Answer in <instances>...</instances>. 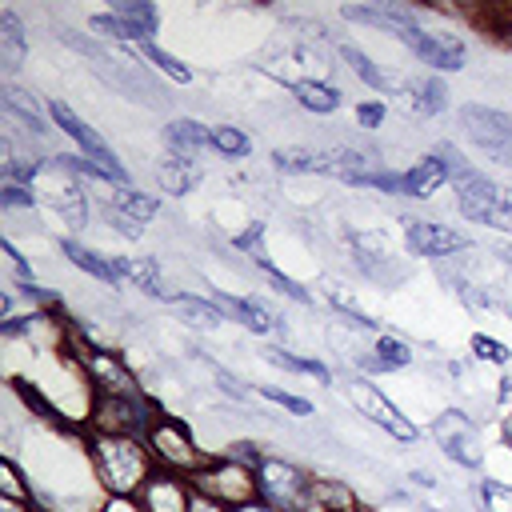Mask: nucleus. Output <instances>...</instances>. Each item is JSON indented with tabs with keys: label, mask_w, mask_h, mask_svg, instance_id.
<instances>
[{
	"label": "nucleus",
	"mask_w": 512,
	"mask_h": 512,
	"mask_svg": "<svg viewBox=\"0 0 512 512\" xmlns=\"http://www.w3.org/2000/svg\"><path fill=\"white\" fill-rule=\"evenodd\" d=\"M156 184H160V192L164 196H188L196 184H200V168L192 164V160H180V156H160V164H156Z\"/></svg>",
	"instance_id": "c85d7f7f"
},
{
	"label": "nucleus",
	"mask_w": 512,
	"mask_h": 512,
	"mask_svg": "<svg viewBox=\"0 0 512 512\" xmlns=\"http://www.w3.org/2000/svg\"><path fill=\"white\" fill-rule=\"evenodd\" d=\"M156 416V404L140 396H92L88 408V432H116V436H140L148 432Z\"/></svg>",
	"instance_id": "9d476101"
},
{
	"label": "nucleus",
	"mask_w": 512,
	"mask_h": 512,
	"mask_svg": "<svg viewBox=\"0 0 512 512\" xmlns=\"http://www.w3.org/2000/svg\"><path fill=\"white\" fill-rule=\"evenodd\" d=\"M192 484L184 476H172V472H152L148 484L140 488V496L132 500L136 512H192Z\"/></svg>",
	"instance_id": "2eb2a0df"
},
{
	"label": "nucleus",
	"mask_w": 512,
	"mask_h": 512,
	"mask_svg": "<svg viewBox=\"0 0 512 512\" xmlns=\"http://www.w3.org/2000/svg\"><path fill=\"white\" fill-rule=\"evenodd\" d=\"M60 256H64L72 268H80L84 276L100 280L104 288H120V272H116L112 256H104V252H96V248L80 244L76 236H60Z\"/></svg>",
	"instance_id": "b1692460"
},
{
	"label": "nucleus",
	"mask_w": 512,
	"mask_h": 512,
	"mask_svg": "<svg viewBox=\"0 0 512 512\" xmlns=\"http://www.w3.org/2000/svg\"><path fill=\"white\" fill-rule=\"evenodd\" d=\"M188 484L196 496H208L224 508H244L256 500V468L236 464L232 456H212V464L200 468Z\"/></svg>",
	"instance_id": "0eeeda50"
},
{
	"label": "nucleus",
	"mask_w": 512,
	"mask_h": 512,
	"mask_svg": "<svg viewBox=\"0 0 512 512\" xmlns=\"http://www.w3.org/2000/svg\"><path fill=\"white\" fill-rule=\"evenodd\" d=\"M100 216H104V220H108V228H112L116 236H124V240H140V236H144V224H140L136 216L120 212L112 200H100Z\"/></svg>",
	"instance_id": "c03bdc74"
},
{
	"label": "nucleus",
	"mask_w": 512,
	"mask_h": 512,
	"mask_svg": "<svg viewBox=\"0 0 512 512\" xmlns=\"http://www.w3.org/2000/svg\"><path fill=\"white\" fill-rule=\"evenodd\" d=\"M212 152L224 160H248L252 156V136L236 124H212Z\"/></svg>",
	"instance_id": "e433bc0d"
},
{
	"label": "nucleus",
	"mask_w": 512,
	"mask_h": 512,
	"mask_svg": "<svg viewBox=\"0 0 512 512\" xmlns=\"http://www.w3.org/2000/svg\"><path fill=\"white\" fill-rule=\"evenodd\" d=\"M340 16H344L348 24H364V28L388 32V36H400L408 24H420V8H412V4H392V0H376V4H344Z\"/></svg>",
	"instance_id": "dca6fc26"
},
{
	"label": "nucleus",
	"mask_w": 512,
	"mask_h": 512,
	"mask_svg": "<svg viewBox=\"0 0 512 512\" xmlns=\"http://www.w3.org/2000/svg\"><path fill=\"white\" fill-rule=\"evenodd\" d=\"M412 360H416V352H412L400 336L380 332V336L372 340V368H376V372H400V368H408Z\"/></svg>",
	"instance_id": "f704fd0d"
},
{
	"label": "nucleus",
	"mask_w": 512,
	"mask_h": 512,
	"mask_svg": "<svg viewBox=\"0 0 512 512\" xmlns=\"http://www.w3.org/2000/svg\"><path fill=\"white\" fill-rule=\"evenodd\" d=\"M452 192H456V212L468 224H480L492 232H512V184H500L488 172L472 168L464 180L452 184Z\"/></svg>",
	"instance_id": "7ed1b4c3"
},
{
	"label": "nucleus",
	"mask_w": 512,
	"mask_h": 512,
	"mask_svg": "<svg viewBox=\"0 0 512 512\" xmlns=\"http://www.w3.org/2000/svg\"><path fill=\"white\" fill-rule=\"evenodd\" d=\"M232 512H280V508H272V504H264V500H252V504H244V508H232Z\"/></svg>",
	"instance_id": "4d7b16f0"
},
{
	"label": "nucleus",
	"mask_w": 512,
	"mask_h": 512,
	"mask_svg": "<svg viewBox=\"0 0 512 512\" xmlns=\"http://www.w3.org/2000/svg\"><path fill=\"white\" fill-rule=\"evenodd\" d=\"M432 440L440 444V452H444L456 468L476 472V468H480V460H484L480 420H476V416H468L464 408H444V412L432 420Z\"/></svg>",
	"instance_id": "6e6552de"
},
{
	"label": "nucleus",
	"mask_w": 512,
	"mask_h": 512,
	"mask_svg": "<svg viewBox=\"0 0 512 512\" xmlns=\"http://www.w3.org/2000/svg\"><path fill=\"white\" fill-rule=\"evenodd\" d=\"M0 208L12 216V212H36V192L24 188V184H0Z\"/></svg>",
	"instance_id": "de8ad7c7"
},
{
	"label": "nucleus",
	"mask_w": 512,
	"mask_h": 512,
	"mask_svg": "<svg viewBox=\"0 0 512 512\" xmlns=\"http://www.w3.org/2000/svg\"><path fill=\"white\" fill-rule=\"evenodd\" d=\"M320 292H324V300H328V304H332V308L344 316V324H348V328L368 332L372 340L380 336V324H376V320H372V316H368V312L356 304V296H352L348 288H340L336 280H328V276H324V280H320Z\"/></svg>",
	"instance_id": "bb28decb"
},
{
	"label": "nucleus",
	"mask_w": 512,
	"mask_h": 512,
	"mask_svg": "<svg viewBox=\"0 0 512 512\" xmlns=\"http://www.w3.org/2000/svg\"><path fill=\"white\" fill-rule=\"evenodd\" d=\"M348 404H352L360 416H368L376 428H384L392 440H400V444H416V440H420V428H416L368 376H352V380H348Z\"/></svg>",
	"instance_id": "9b49d317"
},
{
	"label": "nucleus",
	"mask_w": 512,
	"mask_h": 512,
	"mask_svg": "<svg viewBox=\"0 0 512 512\" xmlns=\"http://www.w3.org/2000/svg\"><path fill=\"white\" fill-rule=\"evenodd\" d=\"M48 168H52V176H56V184H52V192H48V200H52L56 216H60L72 232H84V228H88V220H92V200H88L84 184H80L68 168H60L52 156H48Z\"/></svg>",
	"instance_id": "4468645a"
},
{
	"label": "nucleus",
	"mask_w": 512,
	"mask_h": 512,
	"mask_svg": "<svg viewBox=\"0 0 512 512\" xmlns=\"http://www.w3.org/2000/svg\"><path fill=\"white\" fill-rule=\"evenodd\" d=\"M88 472L96 488L112 500H136L148 476L156 472L152 452L140 436H116V432H88Z\"/></svg>",
	"instance_id": "f257e3e1"
},
{
	"label": "nucleus",
	"mask_w": 512,
	"mask_h": 512,
	"mask_svg": "<svg viewBox=\"0 0 512 512\" xmlns=\"http://www.w3.org/2000/svg\"><path fill=\"white\" fill-rule=\"evenodd\" d=\"M272 168L284 172V176H332V152L328 148H308V144L272 148Z\"/></svg>",
	"instance_id": "5701e85b"
},
{
	"label": "nucleus",
	"mask_w": 512,
	"mask_h": 512,
	"mask_svg": "<svg viewBox=\"0 0 512 512\" xmlns=\"http://www.w3.org/2000/svg\"><path fill=\"white\" fill-rule=\"evenodd\" d=\"M48 116H52V124L88 156V160H96L108 176H112V184L116 188H124V184H132V176H128V168H124V160H120V152L104 140V132L100 128H92L68 100H48Z\"/></svg>",
	"instance_id": "423d86ee"
},
{
	"label": "nucleus",
	"mask_w": 512,
	"mask_h": 512,
	"mask_svg": "<svg viewBox=\"0 0 512 512\" xmlns=\"http://www.w3.org/2000/svg\"><path fill=\"white\" fill-rule=\"evenodd\" d=\"M140 56H144L160 76H168L172 84H192V76H196L192 64H184L180 56H172L168 48H160L156 40H152V44H140Z\"/></svg>",
	"instance_id": "c9c22d12"
},
{
	"label": "nucleus",
	"mask_w": 512,
	"mask_h": 512,
	"mask_svg": "<svg viewBox=\"0 0 512 512\" xmlns=\"http://www.w3.org/2000/svg\"><path fill=\"white\" fill-rule=\"evenodd\" d=\"M28 60V24L16 8H0V72L12 80Z\"/></svg>",
	"instance_id": "412c9836"
},
{
	"label": "nucleus",
	"mask_w": 512,
	"mask_h": 512,
	"mask_svg": "<svg viewBox=\"0 0 512 512\" xmlns=\"http://www.w3.org/2000/svg\"><path fill=\"white\" fill-rule=\"evenodd\" d=\"M264 400H272L276 408H284L288 416H300V420H308V416H316V404L308 400V396H296V392H288V388H272V384H260L256 388Z\"/></svg>",
	"instance_id": "79ce46f5"
},
{
	"label": "nucleus",
	"mask_w": 512,
	"mask_h": 512,
	"mask_svg": "<svg viewBox=\"0 0 512 512\" xmlns=\"http://www.w3.org/2000/svg\"><path fill=\"white\" fill-rule=\"evenodd\" d=\"M432 156H440V160H444V168H448L452 184H456V180H464V176H468V172L476 168V164H472V160H468V156H464V152H460V148H456L452 140H436Z\"/></svg>",
	"instance_id": "a18cd8bd"
},
{
	"label": "nucleus",
	"mask_w": 512,
	"mask_h": 512,
	"mask_svg": "<svg viewBox=\"0 0 512 512\" xmlns=\"http://www.w3.org/2000/svg\"><path fill=\"white\" fill-rule=\"evenodd\" d=\"M144 444H148L152 464L160 472H172V476H184V480H192L200 468L212 464V452L200 448L196 436L188 432V424L176 420V416H168V412H156L152 416V424L144 432Z\"/></svg>",
	"instance_id": "f03ea898"
},
{
	"label": "nucleus",
	"mask_w": 512,
	"mask_h": 512,
	"mask_svg": "<svg viewBox=\"0 0 512 512\" xmlns=\"http://www.w3.org/2000/svg\"><path fill=\"white\" fill-rule=\"evenodd\" d=\"M224 456H232L236 464H248V468H260L264 464V444H256V440H232L228 448H224Z\"/></svg>",
	"instance_id": "8fccbe9b"
},
{
	"label": "nucleus",
	"mask_w": 512,
	"mask_h": 512,
	"mask_svg": "<svg viewBox=\"0 0 512 512\" xmlns=\"http://www.w3.org/2000/svg\"><path fill=\"white\" fill-rule=\"evenodd\" d=\"M192 512H232V508H224V504H216L208 496H192Z\"/></svg>",
	"instance_id": "5fc2aeb1"
},
{
	"label": "nucleus",
	"mask_w": 512,
	"mask_h": 512,
	"mask_svg": "<svg viewBox=\"0 0 512 512\" xmlns=\"http://www.w3.org/2000/svg\"><path fill=\"white\" fill-rule=\"evenodd\" d=\"M208 296L220 304V312L232 324H240V328H248L256 336H268L276 328V312L256 296H236V292H224V288H208Z\"/></svg>",
	"instance_id": "a211bd4d"
},
{
	"label": "nucleus",
	"mask_w": 512,
	"mask_h": 512,
	"mask_svg": "<svg viewBox=\"0 0 512 512\" xmlns=\"http://www.w3.org/2000/svg\"><path fill=\"white\" fill-rule=\"evenodd\" d=\"M292 100H296L304 112H312V116H332V112H340V104H344V96H340V88H336L332 80H300V84L292 88Z\"/></svg>",
	"instance_id": "2f4dec72"
},
{
	"label": "nucleus",
	"mask_w": 512,
	"mask_h": 512,
	"mask_svg": "<svg viewBox=\"0 0 512 512\" xmlns=\"http://www.w3.org/2000/svg\"><path fill=\"white\" fill-rule=\"evenodd\" d=\"M0 252L8 256V268H12L16 284H32V280H36V276H32V264H28L24 256H20V248L12 244V236H4V240H0Z\"/></svg>",
	"instance_id": "3c124183"
},
{
	"label": "nucleus",
	"mask_w": 512,
	"mask_h": 512,
	"mask_svg": "<svg viewBox=\"0 0 512 512\" xmlns=\"http://www.w3.org/2000/svg\"><path fill=\"white\" fill-rule=\"evenodd\" d=\"M336 56L344 60V68L356 76V80H364L372 92H384V96H392V92H404V80L396 76V72H388L384 64H376L364 48H356V44H348V40H340L336 44Z\"/></svg>",
	"instance_id": "6ab92c4d"
},
{
	"label": "nucleus",
	"mask_w": 512,
	"mask_h": 512,
	"mask_svg": "<svg viewBox=\"0 0 512 512\" xmlns=\"http://www.w3.org/2000/svg\"><path fill=\"white\" fill-rule=\"evenodd\" d=\"M116 272H120V284L128 280L136 292L152 296V300H168V284H164V272H160V260L156 256H112Z\"/></svg>",
	"instance_id": "4be33fe9"
},
{
	"label": "nucleus",
	"mask_w": 512,
	"mask_h": 512,
	"mask_svg": "<svg viewBox=\"0 0 512 512\" xmlns=\"http://www.w3.org/2000/svg\"><path fill=\"white\" fill-rule=\"evenodd\" d=\"M264 360L284 368V372H296V376H312L320 384H332V368L316 356H300V352H288V348H264Z\"/></svg>",
	"instance_id": "473e14b6"
},
{
	"label": "nucleus",
	"mask_w": 512,
	"mask_h": 512,
	"mask_svg": "<svg viewBox=\"0 0 512 512\" xmlns=\"http://www.w3.org/2000/svg\"><path fill=\"white\" fill-rule=\"evenodd\" d=\"M308 472L284 456H264V464L256 468V500L280 508V512H296L304 504L308 492Z\"/></svg>",
	"instance_id": "f8f14e48"
},
{
	"label": "nucleus",
	"mask_w": 512,
	"mask_h": 512,
	"mask_svg": "<svg viewBox=\"0 0 512 512\" xmlns=\"http://www.w3.org/2000/svg\"><path fill=\"white\" fill-rule=\"evenodd\" d=\"M420 64H428L432 72H460L464 60H468V48L456 32H444V28H420V24H408L400 36H396Z\"/></svg>",
	"instance_id": "ddd939ff"
},
{
	"label": "nucleus",
	"mask_w": 512,
	"mask_h": 512,
	"mask_svg": "<svg viewBox=\"0 0 512 512\" xmlns=\"http://www.w3.org/2000/svg\"><path fill=\"white\" fill-rule=\"evenodd\" d=\"M408 480H412V484H420V488H436V484H440L428 468H412V472H408Z\"/></svg>",
	"instance_id": "864d4df0"
},
{
	"label": "nucleus",
	"mask_w": 512,
	"mask_h": 512,
	"mask_svg": "<svg viewBox=\"0 0 512 512\" xmlns=\"http://www.w3.org/2000/svg\"><path fill=\"white\" fill-rule=\"evenodd\" d=\"M0 512H44L40 504L32 500H12V496H0Z\"/></svg>",
	"instance_id": "603ef678"
},
{
	"label": "nucleus",
	"mask_w": 512,
	"mask_h": 512,
	"mask_svg": "<svg viewBox=\"0 0 512 512\" xmlns=\"http://www.w3.org/2000/svg\"><path fill=\"white\" fill-rule=\"evenodd\" d=\"M264 236H268V224L264 220H248L232 240H228V248H236V252H244V256H252V264H264L268 260V248H264Z\"/></svg>",
	"instance_id": "58836bf2"
},
{
	"label": "nucleus",
	"mask_w": 512,
	"mask_h": 512,
	"mask_svg": "<svg viewBox=\"0 0 512 512\" xmlns=\"http://www.w3.org/2000/svg\"><path fill=\"white\" fill-rule=\"evenodd\" d=\"M468 348H472V356H476V360H484V364H496V368H508V364H512L508 344H500V340H496V336H488V332H476V336L468 340Z\"/></svg>",
	"instance_id": "37998d69"
},
{
	"label": "nucleus",
	"mask_w": 512,
	"mask_h": 512,
	"mask_svg": "<svg viewBox=\"0 0 512 512\" xmlns=\"http://www.w3.org/2000/svg\"><path fill=\"white\" fill-rule=\"evenodd\" d=\"M88 32H92L96 40H108V44H140L136 32H132L116 12H92V16H88Z\"/></svg>",
	"instance_id": "4c0bfd02"
},
{
	"label": "nucleus",
	"mask_w": 512,
	"mask_h": 512,
	"mask_svg": "<svg viewBox=\"0 0 512 512\" xmlns=\"http://www.w3.org/2000/svg\"><path fill=\"white\" fill-rule=\"evenodd\" d=\"M404 92H408V108L416 116H440L448 108V96H452L440 76H416L404 84Z\"/></svg>",
	"instance_id": "cd10ccee"
},
{
	"label": "nucleus",
	"mask_w": 512,
	"mask_h": 512,
	"mask_svg": "<svg viewBox=\"0 0 512 512\" xmlns=\"http://www.w3.org/2000/svg\"><path fill=\"white\" fill-rule=\"evenodd\" d=\"M120 212H128V216H136L140 224H148V220H156L160 216V196L156 192H144V188H136V184H124V188H112V196H108Z\"/></svg>",
	"instance_id": "72a5a7b5"
},
{
	"label": "nucleus",
	"mask_w": 512,
	"mask_h": 512,
	"mask_svg": "<svg viewBox=\"0 0 512 512\" xmlns=\"http://www.w3.org/2000/svg\"><path fill=\"white\" fill-rule=\"evenodd\" d=\"M168 308H172L184 324H192V328H220V324H228V316L220 312V304H216L212 296L172 292V296H168Z\"/></svg>",
	"instance_id": "a878e982"
},
{
	"label": "nucleus",
	"mask_w": 512,
	"mask_h": 512,
	"mask_svg": "<svg viewBox=\"0 0 512 512\" xmlns=\"http://www.w3.org/2000/svg\"><path fill=\"white\" fill-rule=\"evenodd\" d=\"M476 504H480V512H512V484L484 476L476 484Z\"/></svg>",
	"instance_id": "a19ab883"
},
{
	"label": "nucleus",
	"mask_w": 512,
	"mask_h": 512,
	"mask_svg": "<svg viewBox=\"0 0 512 512\" xmlns=\"http://www.w3.org/2000/svg\"><path fill=\"white\" fill-rule=\"evenodd\" d=\"M496 260H500L504 268H512V240H504V244H496Z\"/></svg>",
	"instance_id": "6e6d98bb"
},
{
	"label": "nucleus",
	"mask_w": 512,
	"mask_h": 512,
	"mask_svg": "<svg viewBox=\"0 0 512 512\" xmlns=\"http://www.w3.org/2000/svg\"><path fill=\"white\" fill-rule=\"evenodd\" d=\"M304 500H312V504H320V508H328V512H364L360 500H356V492H352V484L328 480V476H312Z\"/></svg>",
	"instance_id": "c756f323"
},
{
	"label": "nucleus",
	"mask_w": 512,
	"mask_h": 512,
	"mask_svg": "<svg viewBox=\"0 0 512 512\" xmlns=\"http://www.w3.org/2000/svg\"><path fill=\"white\" fill-rule=\"evenodd\" d=\"M400 236H404L408 256H420L432 264H444V260H456L460 252H472V240L460 228L436 224L428 216H400Z\"/></svg>",
	"instance_id": "1a4fd4ad"
},
{
	"label": "nucleus",
	"mask_w": 512,
	"mask_h": 512,
	"mask_svg": "<svg viewBox=\"0 0 512 512\" xmlns=\"http://www.w3.org/2000/svg\"><path fill=\"white\" fill-rule=\"evenodd\" d=\"M256 268L264 272V280H268V284H272V288H276L280 296H288V300H296V304H304V308H312V304H316V296H312V292H308V288H304V284H300L296 276L280 272V268H276L272 260H264V264H256Z\"/></svg>",
	"instance_id": "ea45409f"
},
{
	"label": "nucleus",
	"mask_w": 512,
	"mask_h": 512,
	"mask_svg": "<svg viewBox=\"0 0 512 512\" xmlns=\"http://www.w3.org/2000/svg\"><path fill=\"white\" fill-rule=\"evenodd\" d=\"M444 184H452V176H448V168H444L440 156H420V160L404 172V196H408V200H428V196H436Z\"/></svg>",
	"instance_id": "393cba45"
},
{
	"label": "nucleus",
	"mask_w": 512,
	"mask_h": 512,
	"mask_svg": "<svg viewBox=\"0 0 512 512\" xmlns=\"http://www.w3.org/2000/svg\"><path fill=\"white\" fill-rule=\"evenodd\" d=\"M164 144H168L172 156L196 164L204 152H212V124H204V120H196V116H176V120H168V128H164Z\"/></svg>",
	"instance_id": "aec40b11"
},
{
	"label": "nucleus",
	"mask_w": 512,
	"mask_h": 512,
	"mask_svg": "<svg viewBox=\"0 0 512 512\" xmlns=\"http://www.w3.org/2000/svg\"><path fill=\"white\" fill-rule=\"evenodd\" d=\"M344 244H348L352 268H356L368 284H376V288H384V292L408 284L412 264H404V260L392 252V244H388V236H384L380 228H344Z\"/></svg>",
	"instance_id": "20e7f679"
},
{
	"label": "nucleus",
	"mask_w": 512,
	"mask_h": 512,
	"mask_svg": "<svg viewBox=\"0 0 512 512\" xmlns=\"http://www.w3.org/2000/svg\"><path fill=\"white\" fill-rule=\"evenodd\" d=\"M20 480H24V476H20L16 460H12V456H4V460H0V496H12V500H32V504H36L32 488H28V484H20Z\"/></svg>",
	"instance_id": "49530a36"
},
{
	"label": "nucleus",
	"mask_w": 512,
	"mask_h": 512,
	"mask_svg": "<svg viewBox=\"0 0 512 512\" xmlns=\"http://www.w3.org/2000/svg\"><path fill=\"white\" fill-rule=\"evenodd\" d=\"M456 120H460L464 140H468L480 156H488V160L500 164V168H512V112L472 100V104H460Z\"/></svg>",
	"instance_id": "39448f33"
},
{
	"label": "nucleus",
	"mask_w": 512,
	"mask_h": 512,
	"mask_svg": "<svg viewBox=\"0 0 512 512\" xmlns=\"http://www.w3.org/2000/svg\"><path fill=\"white\" fill-rule=\"evenodd\" d=\"M0 104H4V116L8 120H16L28 136H48L52 128H48V104H40L36 100V92H28V88H20L16 80H4L0 84Z\"/></svg>",
	"instance_id": "f3484780"
},
{
	"label": "nucleus",
	"mask_w": 512,
	"mask_h": 512,
	"mask_svg": "<svg viewBox=\"0 0 512 512\" xmlns=\"http://www.w3.org/2000/svg\"><path fill=\"white\" fill-rule=\"evenodd\" d=\"M508 20H512V12H508Z\"/></svg>",
	"instance_id": "13d9d810"
},
{
	"label": "nucleus",
	"mask_w": 512,
	"mask_h": 512,
	"mask_svg": "<svg viewBox=\"0 0 512 512\" xmlns=\"http://www.w3.org/2000/svg\"><path fill=\"white\" fill-rule=\"evenodd\" d=\"M352 116H356V128H364V132H376V128H384V120H388V108H384V100H360V104L352 108Z\"/></svg>",
	"instance_id": "09e8293b"
},
{
	"label": "nucleus",
	"mask_w": 512,
	"mask_h": 512,
	"mask_svg": "<svg viewBox=\"0 0 512 512\" xmlns=\"http://www.w3.org/2000/svg\"><path fill=\"white\" fill-rule=\"evenodd\" d=\"M108 12H116V16L136 32L140 44H152V36H156V28H160V8H156V4H148V0H112ZM140 44H136V48H140Z\"/></svg>",
	"instance_id": "7c9ffc66"
}]
</instances>
